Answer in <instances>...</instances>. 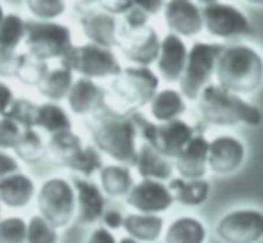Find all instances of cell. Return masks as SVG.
<instances>
[{
  "label": "cell",
  "instance_id": "2e32d148",
  "mask_svg": "<svg viewBox=\"0 0 263 243\" xmlns=\"http://www.w3.org/2000/svg\"><path fill=\"white\" fill-rule=\"evenodd\" d=\"M106 102V88L97 84L91 79H79L73 80L72 88L66 97L68 109L76 116H91L104 108Z\"/></svg>",
  "mask_w": 263,
  "mask_h": 243
},
{
  "label": "cell",
  "instance_id": "b9f144b4",
  "mask_svg": "<svg viewBox=\"0 0 263 243\" xmlns=\"http://www.w3.org/2000/svg\"><path fill=\"white\" fill-rule=\"evenodd\" d=\"M135 2H113V0H104V2H97V6L101 7V11L111 14V16H124L129 9L133 7Z\"/></svg>",
  "mask_w": 263,
  "mask_h": 243
},
{
  "label": "cell",
  "instance_id": "3957f363",
  "mask_svg": "<svg viewBox=\"0 0 263 243\" xmlns=\"http://www.w3.org/2000/svg\"><path fill=\"white\" fill-rule=\"evenodd\" d=\"M218 86L233 95L254 93L263 84V57L253 47L228 45L215 66Z\"/></svg>",
  "mask_w": 263,
  "mask_h": 243
},
{
  "label": "cell",
  "instance_id": "d590c367",
  "mask_svg": "<svg viewBox=\"0 0 263 243\" xmlns=\"http://www.w3.org/2000/svg\"><path fill=\"white\" fill-rule=\"evenodd\" d=\"M25 243H59V233L40 215L27 220Z\"/></svg>",
  "mask_w": 263,
  "mask_h": 243
},
{
  "label": "cell",
  "instance_id": "9a60e30c",
  "mask_svg": "<svg viewBox=\"0 0 263 243\" xmlns=\"http://www.w3.org/2000/svg\"><path fill=\"white\" fill-rule=\"evenodd\" d=\"M246 159V147L238 138L229 134L217 136L208 147V167L211 172L229 175L242 167Z\"/></svg>",
  "mask_w": 263,
  "mask_h": 243
},
{
  "label": "cell",
  "instance_id": "e0dca14e",
  "mask_svg": "<svg viewBox=\"0 0 263 243\" xmlns=\"http://www.w3.org/2000/svg\"><path fill=\"white\" fill-rule=\"evenodd\" d=\"M165 22L172 34L192 38L202 31V16L197 4L188 0H172L163 6Z\"/></svg>",
  "mask_w": 263,
  "mask_h": 243
},
{
  "label": "cell",
  "instance_id": "ffe728a7",
  "mask_svg": "<svg viewBox=\"0 0 263 243\" xmlns=\"http://www.w3.org/2000/svg\"><path fill=\"white\" fill-rule=\"evenodd\" d=\"M79 22H81V29H83V34L88 39V43L109 50H113L117 47L118 18L97 9Z\"/></svg>",
  "mask_w": 263,
  "mask_h": 243
},
{
  "label": "cell",
  "instance_id": "ab89813d",
  "mask_svg": "<svg viewBox=\"0 0 263 243\" xmlns=\"http://www.w3.org/2000/svg\"><path fill=\"white\" fill-rule=\"evenodd\" d=\"M20 172V161L9 152L0 150V179Z\"/></svg>",
  "mask_w": 263,
  "mask_h": 243
},
{
  "label": "cell",
  "instance_id": "7bdbcfd3",
  "mask_svg": "<svg viewBox=\"0 0 263 243\" xmlns=\"http://www.w3.org/2000/svg\"><path fill=\"white\" fill-rule=\"evenodd\" d=\"M14 98L16 97H14L13 88L7 83H4V80H0V118L7 115V111H9Z\"/></svg>",
  "mask_w": 263,
  "mask_h": 243
},
{
  "label": "cell",
  "instance_id": "d6a6232c",
  "mask_svg": "<svg viewBox=\"0 0 263 243\" xmlns=\"http://www.w3.org/2000/svg\"><path fill=\"white\" fill-rule=\"evenodd\" d=\"M49 70H50L49 63L36 59L31 54L20 52L16 56V72H14V77L22 84H25V86L38 88V84L49 73Z\"/></svg>",
  "mask_w": 263,
  "mask_h": 243
},
{
  "label": "cell",
  "instance_id": "60d3db41",
  "mask_svg": "<svg viewBox=\"0 0 263 243\" xmlns=\"http://www.w3.org/2000/svg\"><path fill=\"white\" fill-rule=\"evenodd\" d=\"M16 52H0V77L9 79L16 72Z\"/></svg>",
  "mask_w": 263,
  "mask_h": 243
},
{
  "label": "cell",
  "instance_id": "bcb514c9",
  "mask_svg": "<svg viewBox=\"0 0 263 243\" xmlns=\"http://www.w3.org/2000/svg\"><path fill=\"white\" fill-rule=\"evenodd\" d=\"M72 7H73V13H76V16L79 18V20H83L84 16H88L90 13L97 11V4L95 2H73Z\"/></svg>",
  "mask_w": 263,
  "mask_h": 243
},
{
  "label": "cell",
  "instance_id": "7c38bea8",
  "mask_svg": "<svg viewBox=\"0 0 263 243\" xmlns=\"http://www.w3.org/2000/svg\"><path fill=\"white\" fill-rule=\"evenodd\" d=\"M215 234L222 243H258L263 238V213L258 209H235L217 222Z\"/></svg>",
  "mask_w": 263,
  "mask_h": 243
},
{
  "label": "cell",
  "instance_id": "5bb4252c",
  "mask_svg": "<svg viewBox=\"0 0 263 243\" xmlns=\"http://www.w3.org/2000/svg\"><path fill=\"white\" fill-rule=\"evenodd\" d=\"M76 191V222L79 226H95L106 211V197L97 183L76 177L72 181Z\"/></svg>",
  "mask_w": 263,
  "mask_h": 243
},
{
  "label": "cell",
  "instance_id": "484cf974",
  "mask_svg": "<svg viewBox=\"0 0 263 243\" xmlns=\"http://www.w3.org/2000/svg\"><path fill=\"white\" fill-rule=\"evenodd\" d=\"M34 129L49 134L50 138V136L59 134V132L72 131V118L61 104L43 102V104H38Z\"/></svg>",
  "mask_w": 263,
  "mask_h": 243
},
{
  "label": "cell",
  "instance_id": "9c48e42d",
  "mask_svg": "<svg viewBox=\"0 0 263 243\" xmlns=\"http://www.w3.org/2000/svg\"><path fill=\"white\" fill-rule=\"evenodd\" d=\"M222 50L224 45H218V43H194V47L188 50L186 65L179 79V93L183 97H186L188 100H197L201 91L208 86L213 77L217 59Z\"/></svg>",
  "mask_w": 263,
  "mask_h": 243
},
{
  "label": "cell",
  "instance_id": "8992f818",
  "mask_svg": "<svg viewBox=\"0 0 263 243\" xmlns=\"http://www.w3.org/2000/svg\"><path fill=\"white\" fill-rule=\"evenodd\" d=\"M38 215L55 231L66 229L76 220V191L72 181L65 177H50L36 193Z\"/></svg>",
  "mask_w": 263,
  "mask_h": 243
},
{
  "label": "cell",
  "instance_id": "8d00e7d4",
  "mask_svg": "<svg viewBox=\"0 0 263 243\" xmlns=\"http://www.w3.org/2000/svg\"><path fill=\"white\" fill-rule=\"evenodd\" d=\"M25 6L32 14V20L38 22H55V18L65 14L66 11V4L61 0H31Z\"/></svg>",
  "mask_w": 263,
  "mask_h": 243
},
{
  "label": "cell",
  "instance_id": "4fadbf2b",
  "mask_svg": "<svg viewBox=\"0 0 263 243\" xmlns=\"http://www.w3.org/2000/svg\"><path fill=\"white\" fill-rule=\"evenodd\" d=\"M125 202L143 215H158V213L166 211L174 204V198L166 184L142 179L131 188V191L125 197Z\"/></svg>",
  "mask_w": 263,
  "mask_h": 243
},
{
  "label": "cell",
  "instance_id": "d4e9b609",
  "mask_svg": "<svg viewBox=\"0 0 263 243\" xmlns=\"http://www.w3.org/2000/svg\"><path fill=\"white\" fill-rule=\"evenodd\" d=\"M83 147H84L83 138L77 132L73 131L59 132V134L50 136L49 141L45 143V156L52 163L66 168L70 165V161L81 152Z\"/></svg>",
  "mask_w": 263,
  "mask_h": 243
},
{
  "label": "cell",
  "instance_id": "cb8c5ba5",
  "mask_svg": "<svg viewBox=\"0 0 263 243\" xmlns=\"http://www.w3.org/2000/svg\"><path fill=\"white\" fill-rule=\"evenodd\" d=\"M163 222L161 216L158 215H143V213H131L124 216V231L129 238L140 241V243H154L163 233Z\"/></svg>",
  "mask_w": 263,
  "mask_h": 243
},
{
  "label": "cell",
  "instance_id": "83f0119b",
  "mask_svg": "<svg viewBox=\"0 0 263 243\" xmlns=\"http://www.w3.org/2000/svg\"><path fill=\"white\" fill-rule=\"evenodd\" d=\"M149 108L154 120L159 124H166L179 120V116L186 111V102L177 90H161L149 102Z\"/></svg>",
  "mask_w": 263,
  "mask_h": 243
},
{
  "label": "cell",
  "instance_id": "4dcf8cb0",
  "mask_svg": "<svg viewBox=\"0 0 263 243\" xmlns=\"http://www.w3.org/2000/svg\"><path fill=\"white\" fill-rule=\"evenodd\" d=\"M14 157L24 163H40L45 157V141L36 129H24L13 147Z\"/></svg>",
  "mask_w": 263,
  "mask_h": 243
},
{
  "label": "cell",
  "instance_id": "4316f807",
  "mask_svg": "<svg viewBox=\"0 0 263 243\" xmlns=\"http://www.w3.org/2000/svg\"><path fill=\"white\" fill-rule=\"evenodd\" d=\"M73 73L65 66H55L50 68L49 73L43 77V80L38 84V93L47 102H54V104H61V100H66L68 91L73 84Z\"/></svg>",
  "mask_w": 263,
  "mask_h": 243
},
{
  "label": "cell",
  "instance_id": "30bf717a",
  "mask_svg": "<svg viewBox=\"0 0 263 243\" xmlns=\"http://www.w3.org/2000/svg\"><path fill=\"white\" fill-rule=\"evenodd\" d=\"M202 27L215 38L240 39L254 36L247 16L236 7L222 2H202Z\"/></svg>",
  "mask_w": 263,
  "mask_h": 243
},
{
  "label": "cell",
  "instance_id": "ba28073f",
  "mask_svg": "<svg viewBox=\"0 0 263 243\" xmlns=\"http://www.w3.org/2000/svg\"><path fill=\"white\" fill-rule=\"evenodd\" d=\"M59 66H65L72 73H79L84 79H113L122 70L120 61L113 50L83 43L72 45V49L59 59Z\"/></svg>",
  "mask_w": 263,
  "mask_h": 243
},
{
  "label": "cell",
  "instance_id": "8fae6325",
  "mask_svg": "<svg viewBox=\"0 0 263 243\" xmlns=\"http://www.w3.org/2000/svg\"><path fill=\"white\" fill-rule=\"evenodd\" d=\"M159 39L154 27L140 25V27H125L118 22V36L117 49L122 50L124 57L135 66L149 68L153 63H156L159 54Z\"/></svg>",
  "mask_w": 263,
  "mask_h": 243
},
{
  "label": "cell",
  "instance_id": "d6986e66",
  "mask_svg": "<svg viewBox=\"0 0 263 243\" xmlns=\"http://www.w3.org/2000/svg\"><path fill=\"white\" fill-rule=\"evenodd\" d=\"M208 147L210 141L202 134H195L186 143L179 156L176 157V170L179 172L181 179H204L208 170Z\"/></svg>",
  "mask_w": 263,
  "mask_h": 243
},
{
  "label": "cell",
  "instance_id": "f6af8a7d",
  "mask_svg": "<svg viewBox=\"0 0 263 243\" xmlns=\"http://www.w3.org/2000/svg\"><path fill=\"white\" fill-rule=\"evenodd\" d=\"M84 243H118V241L111 231L104 229V227H95L86 236Z\"/></svg>",
  "mask_w": 263,
  "mask_h": 243
},
{
  "label": "cell",
  "instance_id": "277c9868",
  "mask_svg": "<svg viewBox=\"0 0 263 243\" xmlns=\"http://www.w3.org/2000/svg\"><path fill=\"white\" fill-rule=\"evenodd\" d=\"M197 108L204 121L218 127H231L236 124H261V113L256 106L249 104L238 95L222 90L218 84H208L197 98Z\"/></svg>",
  "mask_w": 263,
  "mask_h": 243
},
{
  "label": "cell",
  "instance_id": "f1b7e54d",
  "mask_svg": "<svg viewBox=\"0 0 263 243\" xmlns=\"http://www.w3.org/2000/svg\"><path fill=\"white\" fill-rule=\"evenodd\" d=\"M168 191L172 193L174 202L183 206H201L206 202L210 195V183L204 179H170Z\"/></svg>",
  "mask_w": 263,
  "mask_h": 243
},
{
  "label": "cell",
  "instance_id": "6da1fadb",
  "mask_svg": "<svg viewBox=\"0 0 263 243\" xmlns=\"http://www.w3.org/2000/svg\"><path fill=\"white\" fill-rule=\"evenodd\" d=\"M86 129L93 143L91 145L117 161V165L133 167L138 152V132L131 115H118L102 108L95 115L88 116Z\"/></svg>",
  "mask_w": 263,
  "mask_h": 243
},
{
  "label": "cell",
  "instance_id": "836d02e7",
  "mask_svg": "<svg viewBox=\"0 0 263 243\" xmlns=\"http://www.w3.org/2000/svg\"><path fill=\"white\" fill-rule=\"evenodd\" d=\"M102 167H104L102 154L99 152L93 145H84L83 149H81V152L70 161V165L66 168L72 170L73 174H77V177L90 179V177H93L95 174H99Z\"/></svg>",
  "mask_w": 263,
  "mask_h": 243
},
{
  "label": "cell",
  "instance_id": "e575fe53",
  "mask_svg": "<svg viewBox=\"0 0 263 243\" xmlns=\"http://www.w3.org/2000/svg\"><path fill=\"white\" fill-rule=\"evenodd\" d=\"M36 113H38V104L36 102L29 100L25 97H18L13 100L6 118L13 120L24 131V129H34Z\"/></svg>",
  "mask_w": 263,
  "mask_h": 243
},
{
  "label": "cell",
  "instance_id": "681fc988",
  "mask_svg": "<svg viewBox=\"0 0 263 243\" xmlns=\"http://www.w3.org/2000/svg\"><path fill=\"white\" fill-rule=\"evenodd\" d=\"M4 16H6V11H4V6L0 4V22L4 20Z\"/></svg>",
  "mask_w": 263,
  "mask_h": 243
},
{
  "label": "cell",
  "instance_id": "7dc6e473",
  "mask_svg": "<svg viewBox=\"0 0 263 243\" xmlns=\"http://www.w3.org/2000/svg\"><path fill=\"white\" fill-rule=\"evenodd\" d=\"M136 6H138L147 16H151V14H156L165 4L163 2H136Z\"/></svg>",
  "mask_w": 263,
  "mask_h": 243
},
{
  "label": "cell",
  "instance_id": "ac0fdd59",
  "mask_svg": "<svg viewBox=\"0 0 263 243\" xmlns=\"http://www.w3.org/2000/svg\"><path fill=\"white\" fill-rule=\"evenodd\" d=\"M186 57L188 49L183 39L172 32L166 34L159 43V54L156 59L159 77L166 83H179L186 65Z\"/></svg>",
  "mask_w": 263,
  "mask_h": 243
},
{
  "label": "cell",
  "instance_id": "c3c4849f",
  "mask_svg": "<svg viewBox=\"0 0 263 243\" xmlns=\"http://www.w3.org/2000/svg\"><path fill=\"white\" fill-rule=\"evenodd\" d=\"M118 243H140V241L133 240V238H129V236H125V238H120V240H118Z\"/></svg>",
  "mask_w": 263,
  "mask_h": 243
},
{
  "label": "cell",
  "instance_id": "1f68e13d",
  "mask_svg": "<svg viewBox=\"0 0 263 243\" xmlns=\"http://www.w3.org/2000/svg\"><path fill=\"white\" fill-rule=\"evenodd\" d=\"M25 24L18 13H6L0 22V52H16L25 39Z\"/></svg>",
  "mask_w": 263,
  "mask_h": 243
},
{
  "label": "cell",
  "instance_id": "f546056e",
  "mask_svg": "<svg viewBox=\"0 0 263 243\" xmlns=\"http://www.w3.org/2000/svg\"><path fill=\"white\" fill-rule=\"evenodd\" d=\"M206 229L201 220L194 216H181L168 226L165 243H204Z\"/></svg>",
  "mask_w": 263,
  "mask_h": 243
},
{
  "label": "cell",
  "instance_id": "f35d334b",
  "mask_svg": "<svg viewBox=\"0 0 263 243\" xmlns=\"http://www.w3.org/2000/svg\"><path fill=\"white\" fill-rule=\"evenodd\" d=\"M22 129L14 124L13 120L2 116L0 118V150H13V147L16 145V139L20 136Z\"/></svg>",
  "mask_w": 263,
  "mask_h": 243
},
{
  "label": "cell",
  "instance_id": "74e56055",
  "mask_svg": "<svg viewBox=\"0 0 263 243\" xmlns=\"http://www.w3.org/2000/svg\"><path fill=\"white\" fill-rule=\"evenodd\" d=\"M27 222L22 216L0 218V243H25Z\"/></svg>",
  "mask_w": 263,
  "mask_h": 243
},
{
  "label": "cell",
  "instance_id": "44dd1931",
  "mask_svg": "<svg viewBox=\"0 0 263 243\" xmlns=\"http://www.w3.org/2000/svg\"><path fill=\"white\" fill-rule=\"evenodd\" d=\"M36 197V183L31 175L11 174L0 179V204L9 209H24Z\"/></svg>",
  "mask_w": 263,
  "mask_h": 243
},
{
  "label": "cell",
  "instance_id": "ee69618b",
  "mask_svg": "<svg viewBox=\"0 0 263 243\" xmlns=\"http://www.w3.org/2000/svg\"><path fill=\"white\" fill-rule=\"evenodd\" d=\"M101 222L104 224V229L107 231H115V229H120L122 224H124V215L117 209H106L104 215H102Z\"/></svg>",
  "mask_w": 263,
  "mask_h": 243
},
{
  "label": "cell",
  "instance_id": "5b68a950",
  "mask_svg": "<svg viewBox=\"0 0 263 243\" xmlns=\"http://www.w3.org/2000/svg\"><path fill=\"white\" fill-rule=\"evenodd\" d=\"M131 120L138 132V138L143 143L153 147L159 156L166 159H176L181 150L186 147V143L194 138L197 132L188 121L172 120L166 124H153L142 113H131Z\"/></svg>",
  "mask_w": 263,
  "mask_h": 243
},
{
  "label": "cell",
  "instance_id": "f907efd6",
  "mask_svg": "<svg viewBox=\"0 0 263 243\" xmlns=\"http://www.w3.org/2000/svg\"><path fill=\"white\" fill-rule=\"evenodd\" d=\"M0 213H2V204H0Z\"/></svg>",
  "mask_w": 263,
  "mask_h": 243
},
{
  "label": "cell",
  "instance_id": "7402d4cb",
  "mask_svg": "<svg viewBox=\"0 0 263 243\" xmlns=\"http://www.w3.org/2000/svg\"><path fill=\"white\" fill-rule=\"evenodd\" d=\"M133 167L136 168V172L140 174L142 179H151V181H166L172 179L174 165H170V161L166 157L159 156L153 147L145 145L138 147L136 152V159Z\"/></svg>",
  "mask_w": 263,
  "mask_h": 243
},
{
  "label": "cell",
  "instance_id": "52a82bcc",
  "mask_svg": "<svg viewBox=\"0 0 263 243\" xmlns=\"http://www.w3.org/2000/svg\"><path fill=\"white\" fill-rule=\"evenodd\" d=\"M25 52L40 61L61 59L73 45L72 29L59 22L27 20L25 24Z\"/></svg>",
  "mask_w": 263,
  "mask_h": 243
},
{
  "label": "cell",
  "instance_id": "603a6c76",
  "mask_svg": "<svg viewBox=\"0 0 263 243\" xmlns=\"http://www.w3.org/2000/svg\"><path fill=\"white\" fill-rule=\"evenodd\" d=\"M135 186L131 168L124 165H104L99 172V188L102 193L111 198H122L127 197L131 188Z\"/></svg>",
  "mask_w": 263,
  "mask_h": 243
},
{
  "label": "cell",
  "instance_id": "7a4b0ae2",
  "mask_svg": "<svg viewBox=\"0 0 263 243\" xmlns=\"http://www.w3.org/2000/svg\"><path fill=\"white\" fill-rule=\"evenodd\" d=\"M159 77L151 68L127 66L122 68L106 88L104 108L118 115L138 113L158 93Z\"/></svg>",
  "mask_w": 263,
  "mask_h": 243
}]
</instances>
